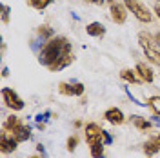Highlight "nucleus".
<instances>
[{"label":"nucleus","mask_w":160,"mask_h":158,"mask_svg":"<svg viewBox=\"0 0 160 158\" xmlns=\"http://www.w3.org/2000/svg\"><path fill=\"white\" fill-rule=\"evenodd\" d=\"M102 133H104V129L100 127L98 124L89 122V124L84 127V135H86V142H88V146L95 144V142H102Z\"/></svg>","instance_id":"obj_5"},{"label":"nucleus","mask_w":160,"mask_h":158,"mask_svg":"<svg viewBox=\"0 0 160 158\" xmlns=\"http://www.w3.org/2000/svg\"><path fill=\"white\" fill-rule=\"evenodd\" d=\"M37 33H38V37H42V38H53V29H51L49 26H46V24H44V26H40L38 29H37Z\"/></svg>","instance_id":"obj_22"},{"label":"nucleus","mask_w":160,"mask_h":158,"mask_svg":"<svg viewBox=\"0 0 160 158\" xmlns=\"http://www.w3.org/2000/svg\"><path fill=\"white\" fill-rule=\"evenodd\" d=\"M104 142H95V144H91L89 146V153L93 158H102L104 156Z\"/></svg>","instance_id":"obj_18"},{"label":"nucleus","mask_w":160,"mask_h":158,"mask_svg":"<svg viewBox=\"0 0 160 158\" xmlns=\"http://www.w3.org/2000/svg\"><path fill=\"white\" fill-rule=\"evenodd\" d=\"M86 2H89V4H97V6H102L106 0H86Z\"/></svg>","instance_id":"obj_27"},{"label":"nucleus","mask_w":160,"mask_h":158,"mask_svg":"<svg viewBox=\"0 0 160 158\" xmlns=\"http://www.w3.org/2000/svg\"><path fill=\"white\" fill-rule=\"evenodd\" d=\"M111 136L109 135H108V131H104V133H102V142H104V144H111Z\"/></svg>","instance_id":"obj_25"},{"label":"nucleus","mask_w":160,"mask_h":158,"mask_svg":"<svg viewBox=\"0 0 160 158\" xmlns=\"http://www.w3.org/2000/svg\"><path fill=\"white\" fill-rule=\"evenodd\" d=\"M111 18L115 24H124L126 18H128V11H126V6H122L118 2H115V4H111Z\"/></svg>","instance_id":"obj_8"},{"label":"nucleus","mask_w":160,"mask_h":158,"mask_svg":"<svg viewBox=\"0 0 160 158\" xmlns=\"http://www.w3.org/2000/svg\"><path fill=\"white\" fill-rule=\"evenodd\" d=\"M68 51H71V44L66 37H53V38L46 40V44L42 46L38 53V62L42 66L49 67L58 58H62Z\"/></svg>","instance_id":"obj_1"},{"label":"nucleus","mask_w":160,"mask_h":158,"mask_svg":"<svg viewBox=\"0 0 160 158\" xmlns=\"http://www.w3.org/2000/svg\"><path fill=\"white\" fill-rule=\"evenodd\" d=\"M158 151H160V146H158V142L153 138V136H151V140H148V142L144 144V153H146L148 156H153V155L158 153Z\"/></svg>","instance_id":"obj_16"},{"label":"nucleus","mask_w":160,"mask_h":158,"mask_svg":"<svg viewBox=\"0 0 160 158\" xmlns=\"http://www.w3.org/2000/svg\"><path fill=\"white\" fill-rule=\"evenodd\" d=\"M106 2H108V4H109V6H111V4H115L117 0H106Z\"/></svg>","instance_id":"obj_32"},{"label":"nucleus","mask_w":160,"mask_h":158,"mask_svg":"<svg viewBox=\"0 0 160 158\" xmlns=\"http://www.w3.org/2000/svg\"><path fill=\"white\" fill-rule=\"evenodd\" d=\"M9 135H11V136H13L15 140H17V142H26V140H29V138H31V131H29V127H28V126H24V124H22L20 127H17L15 131H13V133H9Z\"/></svg>","instance_id":"obj_12"},{"label":"nucleus","mask_w":160,"mask_h":158,"mask_svg":"<svg viewBox=\"0 0 160 158\" xmlns=\"http://www.w3.org/2000/svg\"><path fill=\"white\" fill-rule=\"evenodd\" d=\"M144 55H146V58L149 60L151 64H155V66H158L160 67V51L155 47V46H148V47H144Z\"/></svg>","instance_id":"obj_14"},{"label":"nucleus","mask_w":160,"mask_h":158,"mask_svg":"<svg viewBox=\"0 0 160 158\" xmlns=\"http://www.w3.org/2000/svg\"><path fill=\"white\" fill-rule=\"evenodd\" d=\"M131 122H133V126L138 129V131H144V133H151L153 131V124H151L149 120L142 118V116H133Z\"/></svg>","instance_id":"obj_13"},{"label":"nucleus","mask_w":160,"mask_h":158,"mask_svg":"<svg viewBox=\"0 0 160 158\" xmlns=\"http://www.w3.org/2000/svg\"><path fill=\"white\" fill-rule=\"evenodd\" d=\"M8 75H9V69H8V67H4V69H2V77H4V78H6V77H8Z\"/></svg>","instance_id":"obj_29"},{"label":"nucleus","mask_w":160,"mask_h":158,"mask_svg":"<svg viewBox=\"0 0 160 158\" xmlns=\"http://www.w3.org/2000/svg\"><path fill=\"white\" fill-rule=\"evenodd\" d=\"M58 93L64 95V96H82L84 95V84H80V82H73V84L60 82Z\"/></svg>","instance_id":"obj_4"},{"label":"nucleus","mask_w":160,"mask_h":158,"mask_svg":"<svg viewBox=\"0 0 160 158\" xmlns=\"http://www.w3.org/2000/svg\"><path fill=\"white\" fill-rule=\"evenodd\" d=\"M153 138L157 140V142H158V146H160V133H158V135H153Z\"/></svg>","instance_id":"obj_30"},{"label":"nucleus","mask_w":160,"mask_h":158,"mask_svg":"<svg viewBox=\"0 0 160 158\" xmlns=\"http://www.w3.org/2000/svg\"><path fill=\"white\" fill-rule=\"evenodd\" d=\"M104 118L108 120L109 124H113V126H120V124H124V122H126V116H124V113H122L118 107L108 109V111L104 113Z\"/></svg>","instance_id":"obj_9"},{"label":"nucleus","mask_w":160,"mask_h":158,"mask_svg":"<svg viewBox=\"0 0 160 158\" xmlns=\"http://www.w3.org/2000/svg\"><path fill=\"white\" fill-rule=\"evenodd\" d=\"M20 126H22L20 118H18V116H13V115H11V116H8V120L4 122V131L13 133V131H15L17 127H20Z\"/></svg>","instance_id":"obj_15"},{"label":"nucleus","mask_w":160,"mask_h":158,"mask_svg":"<svg viewBox=\"0 0 160 158\" xmlns=\"http://www.w3.org/2000/svg\"><path fill=\"white\" fill-rule=\"evenodd\" d=\"M86 33H88L89 37L100 38V37L106 35V27H104V24H100V22H91V24L86 26Z\"/></svg>","instance_id":"obj_11"},{"label":"nucleus","mask_w":160,"mask_h":158,"mask_svg":"<svg viewBox=\"0 0 160 158\" xmlns=\"http://www.w3.org/2000/svg\"><path fill=\"white\" fill-rule=\"evenodd\" d=\"M158 2H160V0H158Z\"/></svg>","instance_id":"obj_34"},{"label":"nucleus","mask_w":160,"mask_h":158,"mask_svg":"<svg viewBox=\"0 0 160 158\" xmlns=\"http://www.w3.org/2000/svg\"><path fill=\"white\" fill-rule=\"evenodd\" d=\"M120 77H122L124 80H128L129 84H138V82H140L137 71H133V69H122V71H120Z\"/></svg>","instance_id":"obj_17"},{"label":"nucleus","mask_w":160,"mask_h":158,"mask_svg":"<svg viewBox=\"0 0 160 158\" xmlns=\"http://www.w3.org/2000/svg\"><path fill=\"white\" fill-rule=\"evenodd\" d=\"M148 104H149V107L153 109V113H155V120L158 122L160 120V96H151L148 100Z\"/></svg>","instance_id":"obj_19"},{"label":"nucleus","mask_w":160,"mask_h":158,"mask_svg":"<svg viewBox=\"0 0 160 158\" xmlns=\"http://www.w3.org/2000/svg\"><path fill=\"white\" fill-rule=\"evenodd\" d=\"M17 140L11 136L8 131H2V136H0V151L4 153V155H8V153H13L15 149H17Z\"/></svg>","instance_id":"obj_6"},{"label":"nucleus","mask_w":160,"mask_h":158,"mask_svg":"<svg viewBox=\"0 0 160 158\" xmlns=\"http://www.w3.org/2000/svg\"><path fill=\"white\" fill-rule=\"evenodd\" d=\"M153 13L160 18V6H158V4H155V6H153Z\"/></svg>","instance_id":"obj_26"},{"label":"nucleus","mask_w":160,"mask_h":158,"mask_svg":"<svg viewBox=\"0 0 160 158\" xmlns=\"http://www.w3.org/2000/svg\"><path fill=\"white\" fill-rule=\"evenodd\" d=\"M9 13H11V9H9V6H2V22L4 24H8L9 22Z\"/></svg>","instance_id":"obj_23"},{"label":"nucleus","mask_w":160,"mask_h":158,"mask_svg":"<svg viewBox=\"0 0 160 158\" xmlns=\"http://www.w3.org/2000/svg\"><path fill=\"white\" fill-rule=\"evenodd\" d=\"M135 71H137V75H138L140 82L151 84V82L155 80V73H153V69H151L148 64H144V62H138L137 67H135Z\"/></svg>","instance_id":"obj_7"},{"label":"nucleus","mask_w":160,"mask_h":158,"mask_svg":"<svg viewBox=\"0 0 160 158\" xmlns=\"http://www.w3.org/2000/svg\"><path fill=\"white\" fill-rule=\"evenodd\" d=\"M77 146H78V138L77 136H69L68 138V151H75Z\"/></svg>","instance_id":"obj_24"},{"label":"nucleus","mask_w":160,"mask_h":158,"mask_svg":"<svg viewBox=\"0 0 160 158\" xmlns=\"http://www.w3.org/2000/svg\"><path fill=\"white\" fill-rule=\"evenodd\" d=\"M138 44L142 46V49H144V47H148V46H155V38L151 37L149 33H140L138 35Z\"/></svg>","instance_id":"obj_20"},{"label":"nucleus","mask_w":160,"mask_h":158,"mask_svg":"<svg viewBox=\"0 0 160 158\" xmlns=\"http://www.w3.org/2000/svg\"><path fill=\"white\" fill-rule=\"evenodd\" d=\"M31 158H40V156H37V155H35V156H31Z\"/></svg>","instance_id":"obj_33"},{"label":"nucleus","mask_w":160,"mask_h":158,"mask_svg":"<svg viewBox=\"0 0 160 158\" xmlns=\"http://www.w3.org/2000/svg\"><path fill=\"white\" fill-rule=\"evenodd\" d=\"M153 38H155V44H157V46H160V31L155 35V37H153Z\"/></svg>","instance_id":"obj_28"},{"label":"nucleus","mask_w":160,"mask_h":158,"mask_svg":"<svg viewBox=\"0 0 160 158\" xmlns=\"http://www.w3.org/2000/svg\"><path fill=\"white\" fill-rule=\"evenodd\" d=\"M73 60H75V55H73V51H68V53H66V55H64L62 58H58L57 62H55V64H53V66H49L48 69H49L51 73H57V71L64 69L66 66H69Z\"/></svg>","instance_id":"obj_10"},{"label":"nucleus","mask_w":160,"mask_h":158,"mask_svg":"<svg viewBox=\"0 0 160 158\" xmlns=\"http://www.w3.org/2000/svg\"><path fill=\"white\" fill-rule=\"evenodd\" d=\"M37 149H38L40 153H42V155H44V146H40V144H38V146H37Z\"/></svg>","instance_id":"obj_31"},{"label":"nucleus","mask_w":160,"mask_h":158,"mask_svg":"<svg viewBox=\"0 0 160 158\" xmlns=\"http://www.w3.org/2000/svg\"><path fill=\"white\" fill-rule=\"evenodd\" d=\"M53 0H28V4H29L33 9H37V11H42V9H46L48 6H49Z\"/></svg>","instance_id":"obj_21"},{"label":"nucleus","mask_w":160,"mask_h":158,"mask_svg":"<svg viewBox=\"0 0 160 158\" xmlns=\"http://www.w3.org/2000/svg\"><path fill=\"white\" fill-rule=\"evenodd\" d=\"M2 100L6 102V106L13 111H22L24 109V100L18 96L17 91H13L11 87H2Z\"/></svg>","instance_id":"obj_3"},{"label":"nucleus","mask_w":160,"mask_h":158,"mask_svg":"<svg viewBox=\"0 0 160 158\" xmlns=\"http://www.w3.org/2000/svg\"><path fill=\"white\" fill-rule=\"evenodd\" d=\"M126 7H129V11L140 20V22H151L153 20V15L149 13V9L140 2V0H126Z\"/></svg>","instance_id":"obj_2"}]
</instances>
